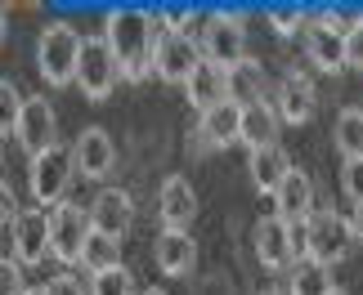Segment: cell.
Returning <instances> with one entry per match:
<instances>
[{"mask_svg":"<svg viewBox=\"0 0 363 295\" xmlns=\"http://www.w3.org/2000/svg\"><path fill=\"white\" fill-rule=\"evenodd\" d=\"M45 295H90V291L81 287L77 277H67V273H63V277H54V282L45 287Z\"/></svg>","mask_w":363,"mask_h":295,"instance_id":"cell-34","label":"cell"},{"mask_svg":"<svg viewBox=\"0 0 363 295\" xmlns=\"http://www.w3.org/2000/svg\"><path fill=\"white\" fill-rule=\"evenodd\" d=\"M0 282H5V295H27V291H23L18 260H5V264H0Z\"/></svg>","mask_w":363,"mask_h":295,"instance_id":"cell-33","label":"cell"},{"mask_svg":"<svg viewBox=\"0 0 363 295\" xmlns=\"http://www.w3.org/2000/svg\"><path fill=\"white\" fill-rule=\"evenodd\" d=\"M90 224H94V233H108V237H117V242H121V237L130 233V224H135L130 192H125V188H104L90 202Z\"/></svg>","mask_w":363,"mask_h":295,"instance_id":"cell-13","label":"cell"},{"mask_svg":"<svg viewBox=\"0 0 363 295\" xmlns=\"http://www.w3.org/2000/svg\"><path fill=\"white\" fill-rule=\"evenodd\" d=\"M157 23H162V32H184V36H189L193 9H162V13H157Z\"/></svg>","mask_w":363,"mask_h":295,"instance_id":"cell-32","label":"cell"},{"mask_svg":"<svg viewBox=\"0 0 363 295\" xmlns=\"http://www.w3.org/2000/svg\"><path fill=\"white\" fill-rule=\"evenodd\" d=\"M296 229V250L301 260H314V264H341L354 246V233H350V219H341L337 210H314L305 224H291Z\"/></svg>","mask_w":363,"mask_h":295,"instance_id":"cell-2","label":"cell"},{"mask_svg":"<svg viewBox=\"0 0 363 295\" xmlns=\"http://www.w3.org/2000/svg\"><path fill=\"white\" fill-rule=\"evenodd\" d=\"M345 67L363 72V18L350 27V36H345Z\"/></svg>","mask_w":363,"mask_h":295,"instance_id":"cell-31","label":"cell"},{"mask_svg":"<svg viewBox=\"0 0 363 295\" xmlns=\"http://www.w3.org/2000/svg\"><path fill=\"white\" fill-rule=\"evenodd\" d=\"M157 36H162V23H157V13H148V9H113L108 23H104V40L117 54L121 76L135 81V86L152 76V50H157Z\"/></svg>","mask_w":363,"mask_h":295,"instance_id":"cell-1","label":"cell"},{"mask_svg":"<svg viewBox=\"0 0 363 295\" xmlns=\"http://www.w3.org/2000/svg\"><path fill=\"white\" fill-rule=\"evenodd\" d=\"M157 215H162V229H184L198 219V192L184 175H171L157 192Z\"/></svg>","mask_w":363,"mask_h":295,"instance_id":"cell-15","label":"cell"},{"mask_svg":"<svg viewBox=\"0 0 363 295\" xmlns=\"http://www.w3.org/2000/svg\"><path fill=\"white\" fill-rule=\"evenodd\" d=\"M23 103H27V98L18 94V86H13V81H0V130H5V134L18 130Z\"/></svg>","mask_w":363,"mask_h":295,"instance_id":"cell-28","label":"cell"},{"mask_svg":"<svg viewBox=\"0 0 363 295\" xmlns=\"http://www.w3.org/2000/svg\"><path fill=\"white\" fill-rule=\"evenodd\" d=\"M274 108H278V117H283L287 125H305V121L318 112V90H314V81L305 76V72H287L283 81H278Z\"/></svg>","mask_w":363,"mask_h":295,"instance_id":"cell-12","label":"cell"},{"mask_svg":"<svg viewBox=\"0 0 363 295\" xmlns=\"http://www.w3.org/2000/svg\"><path fill=\"white\" fill-rule=\"evenodd\" d=\"M90 233H94L90 210H81L72 202L54 206V215H50V255L59 264H81V250H86Z\"/></svg>","mask_w":363,"mask_h":295,"instance_id":"cell-7","label":"cell"},{"mask_svg":"<svg viewBox=\"0 0 363 295\" xmlns=\"http://www.w3.org/2000/svg\"><path fill=\"white\" fill-rule=\"evenodd\" d=\"M247 170H251V188L256 192H264V197H274L278 188H283V179L296 170V166H291V157L283 148H260V152H251V161H247Z\"/></svg>","mask_w":363,"mask_h":295,"instance_id":"cell-21","label":"cell"},{"mask_svg":"<svg viewBox=\"0 0 363 295\" xmlns=\"http://www.w3.org/2000/svg\"><path fill=\"white\" fill-rule=\"evenodd\" d=\"M274 215L278 219H287V224H305L314 215V179L305 175V170H291L283 179V188L274 192Z\"/></svg>","mask_w":363,"mask_h":295,"instance_id":"cell-19","label":"cell"},{"mask_svg":"<svg viewBox=\"0 0 363 295\" xmlns=\"http://www.w3.org/2000/svg\"><path fill=\"white\" fill-rule=\"evenodd\" d=\"M305 23H310V13L296 9V5H274L269 9V27L278 36H296V32H305Z\"/></svg>","mask_w":363,"mask_h":295,"instance_id":"cell-29","label":"cell"},{"mask_svg":"<svg viewBox=\"0 0 363 295\" xmlns=\"http://www.w3.org/2000/svg\"><path fill=\"white\" fill-rule=\"evenodd\" d=\"M251 242H256V260L264 264V269H296L301 264V250H296V229H291L287 219L278 215H264L256 219V233H251Z\"/></svg>","mask_w":363,"mask_h":295,"instance_id":"cell-9","label":"cell"},{"mask_svg":"<svg viewBox=\"0 0 363 295\" xmlns=\"http://www.w3.org/2000/svg\"><path fill=\"white\" fill-rule=\"evenodd\" d=\"M90 295H135V277H130V269H125V264H117V269L90 277Z\"/></svg>","mask_w":363,"mask_h":295,"instance_id":"cell-27","label":"cell"},{"mask_svg":"<svg viewBox=\"0 0 363 295\" xmlns=\"http://www.w3.org/2000/svg\"><path fill=\"white\" fill-rule=\"evenodd\" d=\"M27 295H45V287H40V291H27Z\"/></svg>","mask_w":363,"mask_h":295,"instance_id":"cell-37","label":"cell"},{"mask_svg":"<svg viewBox=\"0 0 363 295\" xmlns=\"http://www.w3.org/2000/svg\"><path fill=\"white\" fill-rule=\"evenodd\" d=\"M72 170H77V157L72 148L54 144L50 152H40V157H32V170H27V179H32V197L36 206H63V192L67 184H72Z\"/></svg>","mask_w":363,"mask_h":295,"instance_id":"cell-6","label":"cell"},{"mask_svg":"<svg viewBox=\"0 0 363 295\" xmlns=\"http://www.w3.org/2000/svg\"><path fill=\"white\" fill-rule=\"evenodd\" d=\"M202 63V45L184 32H162L157 50H152V76L171 81V86H184V81L198 72Z\"/></svg>","mask_w":363,"mask_h":295,"instance_id":"cell-8","label":"cell"},{"mask_svg":"<svg viewBox=\"0 0 363 295\" xmlns=\"http://www.w3.org/2000/svg\"><path fill=\"white\" fill-rule=\"evenodd\" d=\"M301 36H305V54L314 59V67H323V72H341L345 67V36L332 32L323 23V13H310Z\"/></svg>","mask_w":363,"mask_h":295,"instance_id":"cell-16","label":"cell"},{"mask_svg":"<svg viewBox=\"0 0 363 295\" xmlns=\"http://www.w3.org/2000/svg\"><path fill=\"white\" fill-rule=\"evenodd\" d=\"M202 59H211L216 67H238L247 59V27L238 13H211V18L202 23Z\"/></svg>","mask_w":363,"mask_h":295,"instance_id":"cell-5","label":"cell"},{"mask_svg":"<svg viewBox=\"0 0 363 295\" xmlns=\"http://www.w3.org/2000/svg\"><path fill=\"white\" fill-rule=\"evenodd\" d=\"M152 255H157V269L166 277H184V273H193V264H198V242H193L184 229H162Z\"/></svg>","mask_w":363,"mask_h":295,"instance_id":"cell-18","label":"cell"},{"mask_svg":"<svg viewBox=\"0 0 363 295\" xmlns=\"http://www.w3.org/2000/svg\"><path fill=\"white\" fill-rule=\"evenodd\" d=\"M184 94H189V103L198 108V112H211V108H220L229 98V72H225V67H216L211 59H202L198 72L184 81Z\"/></svg>","mask_w":363,"mask_h":295,"instance_id":"cell-20","label":"cell"},{"mask_svg":"<svg viewBox=\"0 0 363 295\" xmlns=\"http://www.w3.org/2000/svg\"><path fill=\"white\" fill-rule=\"evenodd\" d=\"M50 255V215L36 210H23L18 215V229H13V260L18 264H40Z\"/></svg>","mask_w":363,"mask_h":295,"instance_id":"cell-17","label":"cell"},{"mask_svg":"<svg viewBox=\"0 0 363 295\" xmlns=\"http://www.w3.org/2000/svg\"><path fill=\"white\" fill-rule=\"evenodd\" d=\"M144 295H166V291H162V287H152V291H144Z\"/></svg>","mask_w":363,"mask_h":295,"instance_id":"cell-36","label":"cell"},{"mask_svg":"<svg viewBox=\"0 0 363 295\" xmlns=\"http://www.w3.org/2000/svg\"><path fill=\"white\" fill-rule=\"evenodd\" d=\"M350 233H354V242L363 246V206H354V210H350Z\"/></svg>","mask_w":363,"mask_h":295,"instance_id":"cell-35","label":"cell"},{"mask_svg":"<svg viewBox=\"0 0 363 295\" xmlns=\"http://www.w3.org/2000/svg\"><path fill=\"white\" fill-rule=\"evenodd\" d=\"M229 98L242 108L264 98V67L256 59H242L238 67H229Z\"/></svg>","mask_w":363,"mask_h":295,"instance_id":"cell-23","label":"cell"},{"mask_svg":"<svg viewBox=\"0 0 363 295\" xmlns=\"http://www.w3.org/2000/svg\"><path fill=\"white\" fill-rule=\"evenodd\" d=\"M72 157H77V170L86 179H104L117 166V144L108 139L104 125H90V130H81V139L72 144Z\"/></svg>","mask_w":363,"mask_h":295,"instance_id":"cell-14","label":"cell"},{"mask_svg":"<svg viewBox=\"0 0 363 295\" xmlns=\"http://www.w3.org/2000/svg\"><path fill=\"white\" fill-rule=\"evenodd\" d=\"M13 139L27 148V157H40V152H50L54 144H59V117H54V108L40 94L23 103V117H18Z\"/></svg>","mask_w":363,"mask_h":295,"instance_id":"cell-11","label":"cell"},{"mask_svg":"<svg viewBox=\"0 0 363 295\" xmlns=\"http://www.w3.org/2000/svg\"><path fill=\"white\" fill-rule=\"evenodd\" d=\"M337 148L345 161L363 157V108H341L337 117Z\"/></svg>","mask_w":363,"mask_h":295,"instance_id":"cell-26","label":"cell"},{"mask_svg":"<svg viewBox=\"0 0 363 295\" xmlns=\"http://www.w3.org/2000/svg\"><path fill=\"white\" fill-rule=\"evenodd\" d=\"M264 295H283V291H264Z\"/></svg>","mask_w":363,"mask_h":295,"instance_id":"cell-39","label":"cell"},{"mask_svg":"<svg viewBox=\"0 0 363 295\" xmlns=\"http://www.w3.org/2000/svg\"><path fill=\"white\" fill-rule=\"evenodd\" d=\"M328 295H345V291H341V287H337V291H328Z\"/></svg>","mask_w":363,"mask_h":295,"instance_id":"cell-38","label":"cell"},{"mask_svg":"<svg viewBox=\"0 0 363 295\" xmlns=\"http://www.w3.org/2000/svg\"><path fill=\"white\" fill-rule=\"evenodd\" d=\"M328 291H337V287H332V269H328V264L301 260L296 269H291V287H287V295H328Z\"/></svg>","mask_w":363,"mask_h":295,"instance_id":"cell-25","label":"cell"},{"mask_svg":"<svg viewBox=\"0 0 363 295\" xmlns=\"http://www.w3.org/2000/svg\"><path fill=\"white\" fill-rule=\"evenodd\" d=\"M117 264H121V242H117V237L90 233L86 250H81V269H90L94 277H99V273H108V269H117Z\"/></svg>","mask_w":363,"mask_h":295,"instance_id":"cell-24","label":"cell"},{"mask_svg":"<svg viewBox=\"0 0 363 295\" xmlns=\"http://www.w3.org/2000/svg\"><path fill=\"white\" fill-rule=\"evenodd\" d=\"M278 125H283V117H278V108L269 103V98L247 103V108H242V144H247L251 152L274 148V144H278Z\"/></svg>","mask_w":363,"mask_h":295,"instance_id":"cell-22","label":"cell"},{"mask_svg":"<svg viewBox=\"0 0 363 295\" xmlns=\"http://www.w3.org/2000/svg\"><path fill=\"white\" fill-rule=\"evenodd\" d=\"M229 144H242V103H233V98L202 112L198 130H193V152H220Z\"/></svg>","mask_w":363,"mask_h":295,"instance_id":"cell-10","label":"cell"},{"mask_svg":"<svg viewBox=\"0 0 363 295\" xmlns=\"http://www.w3.org/2000/svg\"><path fill=\"white\" fill-rule=\"evenodd\" d=\"M117 81H125V76H121V63H117L113 45H108L104 36H86L81 67H77V86H81V94L94 98V103H104V98L117 90Z\"/></svg>","mask_w":363,"mask_h":295,"instance_id":"cell-4","label":"cell"},{"mask_svg":"<svg viewBox=\"0 0 363 295\" xmlns=\"http://www.w3.org/2000/svg\"><path fill=\"white\" fill-rule=\"evenodd\" d=\"M341 188H345V197H350L354 206H363V157L341 166Z\"/></svg>","mask_w":363,"mask_h":295,"instance_id":"cell-30","label":"cell"},{"mask_svg":"<svg viewBox=\"0 0 363 295\" xmlns=\"http://www.w3.org/2000/svg\"><path fill=\"white\" fill-rule=\"evenodd\" d=\"M81 50H86V36L77 32L72 23H50L36 40V67L45 76V86H72L77 67H81Z\"/></svg>","mask_w":363,"mask_h":295,"instance_id":"cell-3","label":"cell"}]
</instances>
